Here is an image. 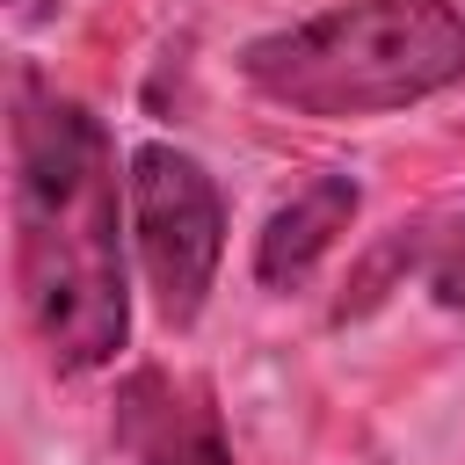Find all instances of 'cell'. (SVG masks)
I'll return each mask as SVG.
<instances>
[{"label": "cell", "instance_id": "cell-2", "mask_svg": "<svg viewBox=\"0 0 465 465\" xmlns=\"http://www.w3.org/2000/svg\"><path fill=\"white\" fill-rule=\"evenodd\" d=\"M240 73L291 116H385L465 80V15L450 0H341L254 36Z\"/></svg>", "mask_w": 465, "mask_h": 465}, {"label": "cell", "instance_id": "cell-3", "mask_svg": "<svg viewBox=\"0 0 465 465\" xmlns=\"http://www.w3.org/2000/svg\"><path fill=\"white\" fill-rule=\"evenodd\" d=\"M131 240H138V269L153 283L160 320L189 327L225 254V203H218V182L182 145L131 153Z\"/></svg>", "mask_w": 465, "mask_h": 465}, {"label": "cell", "instance_id": "cell-5", "mask_svg": "<svg viewBox=\"0 0 465 465\" xmlns=\"http://www.w3.org/2000/svg\"><path fill=\"white\" fill-rule=\"evenodd\" d=\"M356 203H363V196H356L349 174H320V182H305V189L262 225V240H254V276H262L269 291L305 283V276L327 262V247L349 232Z\"/></svg>", "mask_w": 465, "mask_h": 465}, {"label": "cell", "instance_id": "cell-1", "mask_svg": "<svg viewBox=\"0 0 465 465\" xmlns=\"http://www.w3.org/2000/svg\"><path fill=\"white\" fill-rule=\"evenodd\" d=\"M15 269L44 356L80 378L131 334L109 131L36 65L15 73Z\"/></svg>", "mask_w": 465, "mask_h": 465}, {"label": "cell", "instance_id": "cell-4", "mask_svg": "<svg viewBox=\"0 0 465 465\" xmlns=\"http://www.w3.org/2000/svg\"><path fill=\"white\" fill-rule=\"evenodd\" d=\"M124 443L138 465H232L203 385H182L167 371H138L124 385Z\"/></svg>", "mask_w": 465, "mask_h": 465}, {"label": "cell", "instance_id": "cell-7", "mask_svg": "<svg viewBox=\"0 0 465 465\" xmlns=\"http://www.w3.org/2000/svg\"><path fill=\"white\" fill-rule=\"evenodd\" d=\"M51 7H58V0H15V22H44Z\"/></svg>", "mask_w": 465, "mask_h": 465}, {"label": "cell", "instance_id": "cell-6", "mask_svg": "<svg viewBox=\"0 0 465 465\" xmlns=\"http://www.w3.org/2000/svg\"><path fill=\"white\" fill-rule=\"evenodd\" d=\"M429 291H436L443 312H465V225L436 247V262H429Z\"/></svg>", "mask_w": 465, "mask_h": 465}]
</instances>
